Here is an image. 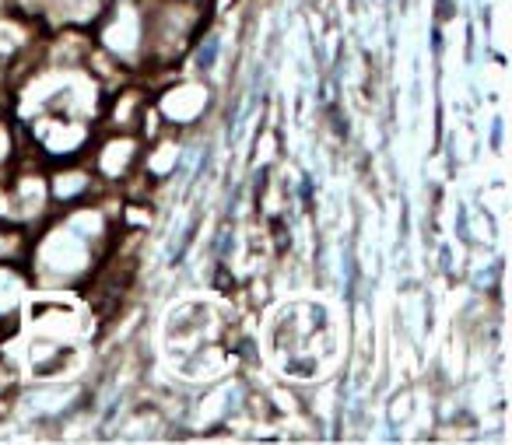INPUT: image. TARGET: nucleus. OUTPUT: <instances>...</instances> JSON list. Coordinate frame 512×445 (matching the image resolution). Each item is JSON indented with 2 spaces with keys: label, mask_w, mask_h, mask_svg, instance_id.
Instances as JSON below:
<instances>
[{
  "label": "nucleus",
  "mask_w": 512,
  "mask_h": 445,
  "mask_svg": "<svg viewBox=\"0 0 512 445\" xmlns=\"http://www.w3.org/2000/svg\"><path fill=\"white\" fill-rule=\"evenodd\" d=\"M214 57H218V36H211L207 39V46H200V67H211L214 64Z\"/></svg>",
  "instance_id": "obj_1"
}]
</instances>
